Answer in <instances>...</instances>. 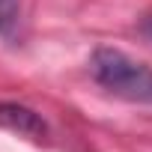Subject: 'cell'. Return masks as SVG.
Listing matches in <instances>:
<instances>
[{"instance_id":"6da1fadb","label":"cell","mask_w":152,"mask_h":152,"mask_svg":"<svg viewBox=\"0 0 152 152\" xmlns=\"http://www.w3.org/2000/svg\"><path fill=\"white\" fill-rule=\"evenodd\" d=\"M90 75L96 84L125 102L152 104V66L128 57L119 48H96L90 57Z\"/></svg>"},{"instance_id":"7a4b0ae2","label":"cell","mask_w":152,"mask_h":152,"mask_svg":"<svg viewBox=\"0 0 152 152\" xmlns=\"http://www.w3.org/2000/svg\"><path fill=\"white\" fill-rule=\"evenodd\" d=\"M0 128H6V131H12L18 137H27L33 143H45L48 140L45 119L36 110H30V107H24L18 102H3L0 104Z\"/></svg>"},{"instance_id":"3957f363","label":"cell","mask_w":152,"mask_h":152,"mask_svg":"<svg viewBox=\"0 0 152 152\" xmlns=\"http://www.w3.org/2000/svg\"><path fill=\"white\" fill-rule=\"evenodd\" d=\"M18 21H21V3L18 0H0V36L12 39Z\"/></svg>"}]
</instances>
